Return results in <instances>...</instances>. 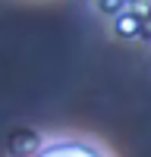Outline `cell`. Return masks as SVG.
I'll use <instances>...</instances> for the list:
<instances>
[{"instance_id":"obj_1","label":"cell","mask_w":151,"mask_h":157,"mask_svg":"<svg viewBox=\"0 0 151 157\" xmlns=\"http://www.w3.org/2000/svg\"><path fill=\"white\" fill-rule=\"evenodd\" d=\"M29 157H110L101 145L88 138H76V135H63V138H50Z\"/></svg>"},{"instance_id":"obj_2","label":"cell","mask_w":151,"mask_h":157,"mask_svg":"<svg viewBox=\"0 0 151 157\" xmlns=\"http://www.w3.org/2000/svg\"><path fill=\"white\" fill-rule=\"evenodd\" d=\"M117 32H120V35H126V38L138 35V19L132 16V13H126V16H117Z\"/></svg>"}]
</instances>
